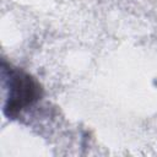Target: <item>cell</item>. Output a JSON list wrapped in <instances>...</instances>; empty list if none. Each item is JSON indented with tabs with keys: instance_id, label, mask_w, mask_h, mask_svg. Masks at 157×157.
Returning a JSON list of instances; mask_svg holds the SVG:
<instances>
[{
	"instance_id": "6da1fadb",
	"label": "cell",
	"mask_w": 157,
	"mask_h": 157,
	"mask_svg": "<svg viewBox=\"0 0 157 157\" xmlns=\"http://www.w3.org/2000/svg\"><path fill=\"white\" fill-rule=\"evenodd\" d=\"M4 88L6 91L4 112L9 118H17L40 97V87L25 71L2 63Z\"/></svg>"
}]
</instances>
